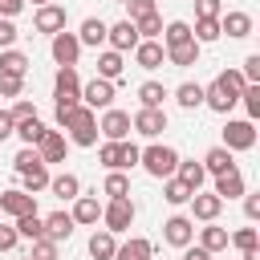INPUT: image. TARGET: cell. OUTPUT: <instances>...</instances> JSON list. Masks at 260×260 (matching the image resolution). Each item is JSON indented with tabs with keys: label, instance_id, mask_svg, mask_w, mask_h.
<instances>
[{
	"label": "cell",
	"instance_id": "1",
	"mask_svg": "<svg viewBox=\"0 0 260 260\" xmlns=\"http://www.w3.org/2000/svg\"><path fill=\"white\" fill-rule=\"evenodd\" d=\"M138 167L150 175V179H171L175 167H179V150L167 146V142H150L138 150Z\"/></svg>",
	"mask_w": 260,
	"mask_h": 260
},
{
	"label": "cell",
	"instance_id": "2",
	"mask_svg": "<svg viewBox=\"0 0 260 260\" xmlns=\"http://www.w3.org/2000/svg\"><path fill=\"white\" fill-rule=\"evenodd\" d=\"M65 130H69V142H73V146H98V114H93L89 106H77V110L69 114Z\"/></svg>",
	"mask_w": 260,
	"mask_h": 260
},
{
	"label": "cell",
	"instance_id": "3",
	"mask_svg": "<svg viewBox=\"0 0 260 260\" xmlns=\"http://www.w3.org/2000/svg\"><path fill=\"white\" fill-rule=\"evenodd\" d=\"M134 215H138V207H134L130 195H126V199H110V203H102V223H106V232H114V236L130 232Z\"/></svg>",
	"mask_w": 260,
	"mask_h": 260
},
{
	"label": "cell",
	"instance_id": "4",
	"mask_svg": "<svg viewBox=\"0 0 260 260\" xmlns=\"http://www.w3.org/2000/svg\"><path fill=\"white\" fill-rule=\"evenodd\" d=\"M219 146H228L232 154H236V150H252V146H256V122H248V118H228Z\"/></svg>",
	"mask_w": 260,
	"mask_h": 260
},
{
	"label": "cell",
	"instance_id": "5",
	"mask_svg": "<svg viewBox=\"0 0 260 260\" xmlns=\"http://www.w3.org/2000/svg\"><path fill=\"white\" fill-rule=\"evenodd\" d=\"M130 130L154 142V138L167 130V110H146V106H138V110H134V118H130Z\"/></svg>",
	"mask_w": 260,
	"mask_h": 260
},
{
	"label": "cell",
	"instance_id": "6",
	"mask_svg": "<svg viewBox=\"0 0 260 260\" xmlns=\"http://www.w3.org/2000/svg\"><path fill=\"white\" fill-rule=\"evenodd\" d=\"M0 215H8V219L37 215V195H28V191H20V187H8V191L0 195Z\"/></svg>",
	"mask_w": 260,
	"mask_h": 260
},
{
	"label": "cell",
	"instance_id": "7",
	"mask_svg": "<svg viewBox=\"0 0 260 260\" xmlns=\"http://www.w3.org/2000/svg\"><path fill=\"white\" fill-rule=\"evenodd\" d=\"M98 134H106V142H126L130 138V114L126 110H102V122H98Z\"/></svg>",
	"mask_w": 260,
	"mask_h": 260
},
{
	"label": "cell",
	"instance_id": "8",
	"mask_svg": "<svg viewBox=\"0 0 260 260\" xmlns=\"http://www.w3.org/2000/svg\"><path fill=\"white\" fill-rule=\"evenodd\" d=\"M65 20H69V12H65L61 4H45V8H37V12H32V28H37V32H45V37L65 32Z\"/></svg>",
	"mask_w": 260,
	"mask_h": 260
},
{
	"label": "cell",
	"instance_id": "9",
	"mask_svg": "<svg viewBox=\"0 0 260 260\" xmlns=\"http://www.w3.org/2000/svg\"><path fill=\"white\" fill-rule=\"evenodd\" d=\"M49 53H53L57 69H61V65H77V57H81L77 32H57V37H49Z\"/></svg>",
	"mask_w": 260,
	"mask_h": 260
},
{
	"label": "cell",
	"instance_id": "10",
	"mask_svg": "<svg viewBox=\"0 0 260 260\" xmlns=\"http://www.w3.org/2000/svg\"><path fill=\"white\" fill-rule=\"evenodd\" d=\"M162 240H167L171 248L195 244V219H191V215H171V219L162 223Z\"/></svg>",
	"mask_w": 260,
	"mask_h": 260
},
{
	"label": "cell",
	"instance_id": "11",
	"mask_svg": "<svg viewBox=\"0 0 260 260\" xmlns=\"http://www.w3.org/2000/svg\"><path fill=\"white\" fill-rule=\"evenodd\" d=\"M106 45L114 49V53H134V45H138V28H134V20H118V24H110L106 28Z\"/></svg>",
	"mask_w": 260,
	"mask_h": 260
},
{
	"label": "cell",
	"instance_id": "12",
	"mask_svg": "<svg viewBox=\"0 0 260 260\" xmlns=\"http://www.w3.org/2000/svg\"><path fill=\"white\" fill-rule=\"evenodd\" d=\"M187 203H191V219H199V223H215L219 211H223V199L211 195V191H195Z\"/></svg>",
	"mask_w": 260,
	"mask_h": 260
},
{
	"label": "cell",
	"instance_id": "13",
	"mask_svg": "<svg viewBox=\"0 0 260 260\" xmlns=\"http://www.w3.org/2000/svg\"><path fill=\"white\" fill-rule=\"evenodd\" d=\"M69 215H73V223H77V228H98V219H102V199H98V191L77 195Z\"/></svg>",
	"mask_w": 260,
	"mask_h": 260
},
{
	"label": "cell",
	"instance_id": "14",
	"mask_svg": "<svg viewBox=\"0 0 260 260\" xmlns=\"http://www.w3.org/2000/svg\"><path fill=\"white\" fill-rule=\"evenodd\" d=\"M81 106H89V110H110V106H114V81L93 77L89 85H81Z\"/></svg>",
	"mask_w": 260,
	"mask_h": 260
},
{
	"label": "cell",
	"instance_id": "15",
	"mask_svg": "<svg viewBox=\"0 0 260 260\" xmlns=\"http://www.w3.org/2000/svg\"><path fill=\"white\" fill-rule=\"evenodd\" d=\"M37 154H41L45 167H49V162H65V154H69V138H65L61 130H45V138L37 142Z\"/></svg>",
	"mask_w": 260,
	"mask_h": 260
},
{
	"label": "cell",
	"instance_id": "16",
	"mask_svg": "<svg viewBox=\"0 0 260 260\" xmlns=\"http://www.w3.org/2000/svg\"><path fill=\"white\" fill-rule=\"evenodd\" d=\"M211 195H219V199H240V195H248V183H244L240 167H232V171L215 175V187H211Z\"/></svg>",
	"mask_w": 260,
	"mask_h": 260
},
{
	"label": "cell",
	"instance_id": "17",
	"mask_svg": "<svg viewBox=\"0 0 260 260\" xmlns=\"http://www.w3.org/2000/svg\"><path fill=\"white\" fill-rule=\"evenodd\" d=\"M219 32H228L232 41H244V37H252V16L240 12V8L236 12H223L219 16Z\"/></svg>",
	"mask_w": 260,
	"mask_h": 260
},
{
	"label": "cell",
	"instance_id": "18",
	"mask_svg": "<svg viewBox=\"0 0 260 260\" xmlns=\"http://www.w3.org/2000/svg\"><path fill=\"white\" fill-rule=\"evenodd\" d=\"M106 28H110V24H106L102 16H85V20H81V28H77L81 49H85V45H89V49H102V45H106Z\"/></svg>",
	"mask_w": 260,
	"mask_h": 260
},
{
	"label": "cell",
	"instance_id": "19",
	"mask_svg": "<svg viewBox=\"0 0 260 260\" xmlns=\"http://www.w3.org/2000/svg\"><path fill=\"white\" fill-rule=\"evenodd\" d=\"M175 179H179L183 187H191V191H203V183H207V171H203V162H195V158H179V167H175Z\"/></svg>",
	"mask_w": 260,
	"mask_h": 260
},
{
	"label": "cell",
	"instance_id": "20",
	"mask_svg": "<svg viewBox=\"0 0 260 260\" xmlns=\"http://www.w3.org/2000/svg\"><path fill=\"white\" fill-rule=\"evenodd\" d=\"M49 191H53L57 199H65V203H73V199L81 195V179H77L73 171H61V175H49Z\"/></svg>",
	"mask_w": 260,
	"mask_h": 260
},
{
	"label": "cell",
	"instance_id": "21",
	"mask_svg": "<svg viewBox=\"0 0 260 260\" xmlns=\"http://www.w3.org/2000/svg\"><path fill=\"white\" fill-rule=\"evenodd\" d=\"M73 215L69 211H53V215H45V240H53V244H61V240H69L73 236Z\"/></svg>",
	"mask_w": 260,
	"mask_h": 260
},
{
	"label": "cell",
	"instance_id": "22",
	"mask_svg": "<svg viewBox=\"0 0 260 260\" xmlns=\"http://www.w3.org/2000/svg\"><path fill=\"white\" fill-rule=\"evenodd\" d=\"M114 252H118V236L106 232V228H93L89 232V256L93 260H114Z\"/></svg>",
	"mask_w": 260,
	"mask_h": 260
},
{
	"label": "cell",
	"instance_id": "23",
	"mask_svg": "<svg viewBox=\"0 0 260 260\" xmlns=\"http://www.w3.org/2000/svg\"><path fill=\"white\" fill-rule=\"evenodd\" d=\"M134 61H138L142 69H158V65L167 61L162 41H138V45H134Z\"/></svg>",
	"mask_w": 260,
	"mask_h": 260
},
{
	"label": "cell",
	"instance_id": "24",
	"mask_svg": "<svg viewBox=\"0 0 260 260\" xmlns=\"http://www.w3.org/2000/svg\"><path fill=\"white\" fill-rule=\"evenodd\" d=\"M154 256V244L146 240V236H130L126 244H118V252H114V260H150Z\"/></svg>",
	"mask_w": 260,
	"mask_h": 260
},
{
	"label": "cell",
	"instance_id": "25",
	"mask_svg": "<svg viewBox=\"0 0 260 260\" xmlns=\"http://www.w3.org/2000/svg\"><path fill=\"white\" fill-rule=\"evenodd\" d=\"M199 49H203V45L183 41V45L167 49V65H175V69H191V65H199Z\"/></svg>",
	"mask_w": 260,
	"mask_h": 260
},
{
	"label": "cell",
	"instance_id": "26",
	"mask_svg": "<svg viewBox=\"0 0 260 260\" xmlns=\"http://www.w3.org/2000/svg\"><path fill=\"white\" fill-rule=\"evenodd\" d=\"M122 73H126V57H122V53H114V49L98 53V77H102V81H118Z\"/></svg>",
	"mask_w": 260,
	"mask_h": 260
},
{
	"label": "cell",
	"instance_id": "27",
	"mask_svg": "<svg viewBox=\"0 0 260 260\" xmlns=\"http://www.w3.org/2000/svg\"><path fill=\"white\" fill-rule=\"evenodd\" d=\"M236 167V158H232V150L228 146H211L207 154H203V171L215 179V175H223V171H232Z\"/></svg>",
	"mask_w": 260,
	"mask_h": 260
},
{
	"label": "cell",
	"instance_id": "28",
	"mask_svg": "<svg viewBox=\"0 0 260 260\" xmlns=\"http://www.w3.org/2000/svg\"><path fill=\"white\" fill-rule=\"evenodd\" d=\"M199 248L203 252H223L228 248V228H219V223H207V228H199Z\"/></svg>",
	"mask_w": 260,
	"mask_h": 260
},
{
	"label": "cell",
	"instance_id": "29",
	"mask_svg": "<svg viewBox=\"0 0 260 260\" xmlns=\"http://www.w3.org/2000/svg\"><path fill=\"white\" fill-rule=\"evenodd\" d=\"M162 98H171L162 81H142V85H138V106H146V110H162Z\"/></svg>",
	"mask_w": 260,
	"mask_h": 260
},
{
	"label": "cell",
	"instance_id": "30",
	"mask_svg": "<svg viewBox=\"0 0 260 260\" xmlns=\"http://www.w3.org/2000/svg\"><path fill=\"white\" fill-rule=\"evenodd\" d=\"M203 106H207V110H215V114H232L236 98H232V93H223V89L211 81V85H203Z\"/></svg>",
	"mask_w": 260,
	"mask_h": 260
},
{
	"label": "cell",
	"instance_id": "31",
	"mask_svg": "<svg viewBox=\"0 0 260 260\" xmlns=\"http://www.w3.org/2000/svg\"><path fill=\"white\" fill-rule=\"evenodd\" d=\"M0 73L24 77V73H28V53H20V49H0Z\"/></svg>",
	"mask_w": 260,
	"mask_h": 260
},
{
	"label": "cell",
	"instance_id": "32",
	"mask_svg": "<svg viewBox=\"0 0 260 260\" xmlns=\"http://www.w3.org/2000/svg\"><path fill=\"white\" fill-rule=\"evenodd\" d=\"M183 41H195L187 20H171V24H162V49H175V45H183Z\"/></svg>",
	"mask_w": 260,
	"mask_h": 260
},
{
	"label": "cell",
	"instance_id": "33",
	"mask_svg": "<svg viewBox=\"0 0 260 260\" xmlns=\"http://www.w3.org/2000/svg\"><path fill=\"white\" fill-rule=\"evenodd\" d=\"M45 130H49V126H45L41 118H24V122H16V138H20L24 146H37V142L45 138Z\"/></svg>",
	"mask_w": 260,
	"mask_h": 260
},
{
	"label": "cell",
	"instance_id": "34",
	"mask_svg": "<svg viewBox=\"0 0 260 260\" xmlns=\"http://www.w3.org/2000/svg\"><path fill=\"white\" fill-rule=\"evenodd\" d=\"M102 195H110V199H126V195H130V179H126V171H106Z\"/></svg>",
	"mask_w": 260,
	"mask_h": 260
},
{
	"label": "cell",
	"instance_id": "35",
	"mask_svg": "<svg viewBox=\"0 0 260 260\" xmlns=\"http://www.w3.org/2000/svg\"><path fill=\"white\" fill-rule=\"evenodd\" d=\"M12 228H16L20 240H45V219L41 215H20V219H12Z\"/></svg>",
	"mask_w": 260,
	"mask_h": 260
},
{
	"label": "cell",
	"instance_id": "36",
	"mask_svg": "<svg viewBox=\"0 0 260 260\" xmlns=\"http://www.w3.org/2000/svg\"><path fill=\"white\" fill-rule=\"evenodd\" d=\"M175 102H179L183 110H199V106H203V85H195V81H183V85L175 89Z\"/></svg>",
	"mask_w": 260,
	"mask_h": 260
},
{
	"label": "cell",
	"instance_id": "37",
	"mask_svg": "<svg viewBox=\"0 0 260 260\" xmlns=\"http://www.w3.org/2000/svg\"><path fill=\"white\" fill-rule=\"evenodd\" d=\"M191 195H195V191H191V187H183V183H179L175 175H171V179H162V199H167L171 207H183V203H187Z\"/></svg>",
	"mask_w": 260,
	"mask_h": 260
},
{
	"label": "cell",
	"instance_id": "38",
	"mask_svg": "<svg viewBox=\"0 0 260 260\" xmlns=\"http://www.w3.org/2000/svg\"><path fill=\"white\" fill-rule=\"evenodd\" d=\"M215 85H219L223 93H232V98L240 102V93H244V85H248V81H244V73H240V69H223V73L215 77Z\"/></svg>",
	"mask_w": 260,
	"mask_h": 260
},
{
	"label": "cell",
	"instance_id": "39",
	"mask_svg": "<svg viewBox=\"0 0 260 260\" xmlns=\"http://www.w3.org/2000/svg\"><path fill=\"white\" fill-rule=\"evenodd\" d=\"M37 167H45L41 154H37V146H20L16 158H12V171H16V175H28V171H37Z\"/></svg>",
	"mask_w": 260,
	"mask_h": 260
},
{
	"label": "cell",
	"instance_id": "40",
	"mask_svg": "<svg viewBox=\"0 0 260 260\" xmlns=\"http://www.w3.org/2000/svg\"><path fill=\"white\" fill-rule=\"evenodd\" d=\"M191 37H195V45H211V41H219L223 32H219V20H195V24H191Z\"/></svg>",
	"mask_w": 260,
	"mask_h": 260
},
{
	"label": "cell",
	"instance_id": "41",
	"mask_svg": "<svg viewBox=\"0 0 260 260\" xmlns=\"http://www.w3.org/2000/svg\"><path fill=\"white\" fill-rule=\"evenodd\" d=\"M98 158L106 171H122V142H102L98 146Z\"/></svg>",
	"mask_w": 260,
	"mask_h": 260
},
{
	"label": "cell",
	"instance_id": "42",
	"mask_svg": "<svg viewBox=\"0 0 260 260\" xmlns=\"http://www.w3.org/2000/svg\"><path fill=\"white\" fill-rule=\"evenodd\" d=\"M20 191H28V195H37V191H49V167H37V171H28V175H20Z\"/></svg>",
	"mask_w": 260,
	"mask_h": 260
},
{
	"label": "cell",
	"instance_id": "43",
	"mask_svg": "<svg viewBox=\"0 0 260 260\" xmlns=\"http://www.w3.org/2000/svg\"><path fill=\"white\" fill-rule=\"evenodd\" d=\"M134 28H138V41H154V37L162 32V16H158V12H150V16L134 20Z\"/></svg>",
	"mask_w": 260,
	"mask_h": 260
},
{
	"label": "cell",
	"instance_id": "44",
	"mask_svg": "<svg viewBox=\"0 0 260 260\" xmlns=\"http://www.w3.org/2000/svg\"><path fill=\"white\" fill-rule=\"evenodd\" d=\"M240 102H244V110H248V122H256V118H260V85H244Z\"/></svg>",
	"mask_w": 260,
	"mask_h": 260
},
{
	"label": "cell",
	"instance_id": "45",
	"mask_svg": "<svg viewBox=\"0 0 260 260\" xmlns=\"http://www.w3.org/2000/svg\"><path fill=\"white\" fill-rule=\"evenodd\" d=\"M228 244H236L240 252H252V248L260 244V236H256V228H240V232H232V236H228Z\"/></svg>",
	"mask_w": 260,
	"mask_h": 260
},
{
	"label": "cell",
	"instance_id": "46",
	"mask_svg": "<svg viewBox=\"0 0 260 260\" xmlns=\"http://www.w3.org/2000/svg\"><path fill=\"white\" fill-rule=\"evenodd\" d=\"M219 16H223L219 0H195V20H219Z\"/></svg>",
	"mask_w": 260,
	"mask_h": 260
},
{
	"label": "cell",
	"instance_id": "47",
	"mask_svg": "<svg viewBox=\"0 0 260 260\" xmlns=\"http://www.w3.org/2000/svg\"><path fill=\"white\" fill-rule=\"evenodd\" d=\"M20 89H24V77L0 73V98H20Z\"/></svg>",
	"mask_w": 260,
	"mask_h": 260
},
{
	"label": "cell",
	"instance_id": "48",
	"mask_svg": "<svg viewBox=\"0 0 260 260\" xmlns=\"http://www.w3.org/2000/svg\"><path fill=\"white\" fill-rule=\"evenodd\" d=\"M28 260H57V244H53V240H32Z\"/></svg>",
	"mask_w": 260,
	"mask_h": 260
},
{
	"label": "cell",
	"instance_id": "49",
	"mask_svg": "<svg viewBox=\"0 0 260 260\" xmlns=\"http://www.w3.org/2000/svg\"><path fill=\"white\" fill-rule=\"evenodd\" d=\"M126 8H130V16H126V20H142V16L158 12V8H154V0H126Z\"/></svg>",
	"mask_w": 260,
	"mask_h": 260
},
{
	"label": "cell",
	"instance_id": "50",
	"mask_svg": "<svg viewBox=\"0 0 260 260\" xmlns=\"http://www.w3.org/2000/svg\"><path fill=\"white\" fill-rule=\"evenodd\" d=\"M240 73H244V81H248V85H260V53H252V57L244 61V69H240Z\"/></svg>",
	"mask_w": 260,
	"mask_h": 260
},
{
	"label": "cell",
	"instance_id": "51",
	"mask_svg": "<svg viewBox=\"0 0 260 260\" xmlns=\"http://www.w3.org/2000/svg\"><path fill=\"white\" fill-rule=\"evenodd\" d=\"M16 244H20V236H16V228H12V223H4V219H0V252H12V248H16Z\"/></svg>",
	"mask_w": 260,
	"mask_h": 260
},
{
	"label": "cell",
	"instance_id": "52",
	"mask_svg": "<svg viewBox=\"0 0 260 260\" xmlns=\"http://www.w3.org/2000/svg\"><path fill=\"white\" fill-rule=\"evenodd\" d=\"M16 37H20L16 24L12 20H0V49H16Z\"/></svg>",
	"mask_w": 260,
	"mask_h": 260
},
{
	"label": "cell",
	"instance_id": "53",
	"mask_svg": "<svg viewBox=\"0 0 260 260\" xmlns=\"http://www.w3.org/2000/svg\"><path fill=\"white\" fill-rule=\"evenodd\" d=\"M138 150H142V146H134L130 138L122 142V171H130V167H138Z\"/></svg>",
	"mask_w": 260,
	"mask_h": 260
},
{
	"label": "cell",
	"instance_id": "54",
	"mask_svg": "<svg viewBox=\"0 0 260 260\" xmlns=\"http://www.w3.org/2000/svg\"><path fill=\"white\" fill-rule=\"evenodd\" d=\"M8 114H12V122H24V118H37V106L32 102H16Z\"/></svg>",
	"mask_w": 260,
	"mask_h": 260
},
{
	"label": "cell",
	"instance_id": "55",
	"mask_svg": "<svg viewBox=\"0 0 260 260\" xmlns=\"http://www.w3.org/2000/svg\"><path fill=\"white\" fill-rule=\"evenodd\" d=\"M24 12V0H0V20H12Z\"/></svg>",
	"mask_w": 260,
	"mask_h": 260
},
{
	"label": "cell",
	"instance_id": "56",
	"mask_svg": "<svg viewBox=\"0 0 260 260\" xmlns=\"http://www.w3.org/2000/svg\"><path fill=\"white\" fill-rule=\"evenodd\" d=\"M12 134H16V122H12V114H8V110H0V142H4V138H12Z\"/></svg>",
	"mask_w": 260,
	"mask_h": 260
},
{
	"label": "cell",
	"instance_id": "57",
	"mask_svg": "<svg viewBox=\"0 0 260 260\" xmlns=\"http://www.w3.org/2000/svg\"><path fill=\"white\" fill-rule=\"evenodd\" d=\"M244 215L248 219H260V195H244Z\"/></svg>",
	"mask_w": 260,
	"mask_h": 260
},
{
	"label": "cell",
	"instance_id": "58",
	"mask_svg": "<svg viewBox=\"0 0 260 260\" xmlns=\"http://www.w3.org/2000/svg\"><path fill=\"white\" fill-rule=\"evenodd\" d=\"M183 260H211V252H203L199 244H187L183 248Z\"/></svg>",
	"mask_w": 260,
	"mask_h": 260
},
{
	"label": "cell",
	"instance_id": "59",
	"mask_svg": "<svg viewBox=\"0 0 260 260\" xmlns=\"http://www.w3.org/2000/svg\"><path fill=\"white\" fill-rule=\"evenodd\" d=\"M244 260H260V248H252V252H244Z\"/></svg>",
	"mask_w": 260,
	"mask_h": 260
},
{
	"label": "cell",
	"instance_id": "60",
	"mask_svg": "<svg viewBox=\"0 0 260 260\" xmlns=\"http://www.w3.org/2000/svg\"><path fill=\"white\" fill-rule=\"evenodd\" d=\"M24 4H28V0H24ZM32 4H37V8H45V4H53V0H32Z\"/></svg>",
	"mask_w": 260,
	"mask_h": 260
},
{
	"label": "cell",
	"instance_id": "61",
	"mask_svg": "<svg viewBox=\"0 0 260 260\" xmlns=\"http://www.w3.org/2000/svg\"><path fill=\"white\" fill-rule=\"evenodd\" d=\"M114 4H126V0H114Z\"/></svg>",
	"mask_w": 260,
	"mask_h": 260
},
{
	"label": "cell",
	"instance_id": "62",
	"mask_svg": "<svg viewBox=\"0 0 260 260\" xmlns=\"http://www.w3.org/2000/svg\"><path fill=\"white\" fill-rule=\"evenodd\" d=\"M20 260H28V256H20Z\"/></svg>",
	"mask_w": 260,
	"mask_h": 260
},
{
	"label": "cell",
	"instance_id": "63",
	"mask_svg": "<svg viewBox=\"0 0 260 260\" xmlns=\"http://www.w3.org/2000/svg\"><path fill=\"white\" fill-rule=\"evenodd\" d=\"M0 219H4V215H0Z\"/></svg>",
	"mask_w": 260,
	"mask_h": 260
}]
</instances>
